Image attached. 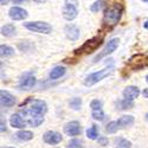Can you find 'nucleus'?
Here are the masks:
<instances>
[{
	"label": "nucleus",
	"mask_w": 148,
	"mask_h": 148,
	"mask_svg": "<svg viewBox=\"0 0 148 148\" xmlns=\"http://www.w3.org/2000/svg\"><path fill=\"white\" fill-rule=\"evenodd\" d=\"M90 108L91 110H98V109H102V102L100 100H92L90 102Z\"/></svg>",
	"instance_id": "31"
},
{
	"label": "nucleus",
	"mask_w": 148,
	"mask_h": 148,
	"mask_svg": "<svg viewBox=\"0 0 148 148\" xmlns=\"http://www.w3.org/2000/svg\"><path fill=\"white\" fill-rule=\"evenodd\" d=\"M3 148H14V147H3Z\"/></svg>",
	"instance_id": "42"
},
{
	"label": "nucleus",
	"mask_w": 148,
	"mask_h": 148,
	"mask_svg": "<svg viewBox=\"0 0 148 148\" xmlns=\"http://www.w3.org/2000/svg\"><path fill=\"white\" fill-rule=\"evenodd\" d=\"M119 148H120V147H119Z\"/></svg>",
	"instance_id": "43"
},
{
	"label": "nucleus",
	"mask_w": 148,
	"mask_h": 148,
	"mask_svg": "<svg viewBox=\"0 0 148 148\" xmlns=\"http://www.w3.org/2000/svg\"><path fill=\"white\" fill-rule=\"evenodd\" d=\"M34 3H37V4H42V3H45L46 0H33Z\"/></svg>",
	"instance_id": "37"
},
{
	"label": "nucleus",
	"mask_w": 148,
	"mask_h": 148,
	"mask_svg": "<svg viewBox=\"0 0 148 148\" xmlns=\"http://www.w3.org/2000/svg\"><path fill=\"white\" fill-rule=\"evenodd\" d=\"M116 107L117 109H121V110H125V109H130L134 107V102L130 101V100H126V98H123V100H120L116 102Z\"/></svg>",
	"instance_id": "22"
},
{
	"label": "nucleus",
	"mask_w": 148,
	"mask_h": 148,
	"mask_svg": "<svg viewBox=\"0 0 148 148\" xmlns=\"http://www.w3.org/2000/svg\"><path fill=\"white\" fill-rule=\"evenodd\" d=\"M91 116H92L95 120H97V121H103V120H104V117H106V115H104V113H103V110H102V109L92 110Z\"/></svg>",
	"instance_id": "30"
},
{
	"label": "nucleus",
	"mask_w": 148,
	"mask_h": 148,
	"mask_svg": "<svg viewBox=\"0 0 148 148\" xmlns=\"http://www.w3.org/2000/svg\"><path fill=\"white\" fill-rule=\"evenodd\" d=\"M16 136L20 141H30L33 139V133L30 130H20L16 134Z\"/></svg>",
	"instance_id": "20"
},
{
	"label": "nucleus",
	"mask_w": 148,
	"mask_h": 148,
	"mask_svg": "<svg viewBox=\"0 0 148 148\" xmlns=\"http://www.w3.org/2000/svg\"><path fill=\"white\" fill-rule=\"evenodd\" d=\"M119 43H120V40H119V38H113V39H110L108 43H107V45H106V47L103 49V50L98 53L95 58H94V62L95 63H97L98 60H101L102 58H104V57H107L108 55H110V53H113L116 49L119 47Z\"/></svg>",
	"instance_id": "8"
},
{
	"label": "nucleus",
	"mask_w": 148,
	"mask_h": 148,
	"mask_svg": "<svg viewBox=\"0 0 148 148\" xmlns=\"http://www.w3.org/2000/svg\"><path fill=\"white\" fill-rule=\"evenodd\" d=\"M0 55H1V57H11L14 55V49L3 44L0 46Z\"/></svg>",
	"instance_id": "23"
},
{
	"label": "nucleus",
	"mask_w": 148,
	"mask_h": 148,
	"mask_svg": "<svg viewBox=\"0 0 148 148\" xmlns=\"http://www.w3.org/2000/svg\"><path fill=\"white\" fill-rule=\"evenodd\" d=\"M123 97L126 98V100H130V101H134L135 98H138L139 95H140V90L138 87H135V85H129V87L125 88L123 90Z\"/></svg>",
	"instance_id": "16"
},
{
	"label": "nucleus",
	"mask_w": 148,
	"mask_h": 148,
	"mask_svg": "<svg viewBox=\"0 0 148 148\" xmlns=\"http://www.w3.org/2000/svg\"><path fill=\"white\" fill-rule=\"evenodd\" d=\"M65 71H66V69L64 66H55L50 71V75L49 76H50V79H58L62 76L65 75Z\"/></svg>",
	"instance_id": "19"
},
{
	"label": "nucleus",
	"mask_w": 148,
	"mask_h": 148,
	"mask_svg": "<svg viewBox=\"0 0 148 148\" xmlns=\"http://www.w3.org/2000/svg\"><path fill=\"white\" fill-rule=\"evenodd\" d=\"M66 38L70 40H77L79 38V29L75 25V24H68L64 29Z\"/></svg>",
	"instance_id": "14"
},
{
	"label": "nucleus",
	"mask_w": 148,
	"mask_h": 148,
	"mask_svg": "<svg viewBox=\"0 0 148 148\" xmlns=\"http://www.w3.org/2000/svg\"><path fill=\"white\" fill-rule=\"evenodd\" d=\"M24 26L32 32L43 33V34H49L52 31V26L45 21H29L24 24Z\"/></svg>",
	"instance_id": "5"
},
{
	"label": "nucleus",
	"mask_w": 148,
	"mask_h": 148,
	"mask_svg": "<svg viewBox=\"0 0 148 148\" xmlns=\"http://www.w3.org/2000/svg\"><path fill=\"white\" fill-rule=\"evenodd\" d=\"M25 109L33 114L44 116V114L47 112V104H46V102H44L42 100H31V101H29V106Z\"/></svg>",
	"instance_id": "6"
},
{
	"label": "nucleus",
	"mask_w": 148,
	"mask_h": 148,
	"mask_svg": "<svg viewBox=\"0 0 148 148\" xmlns=\"http://www.w3.org/2000/svg\"><path fill=\"white\" fill-rule=\"evenodd\" d=\"M10 125L13 128H18L21 129L26 126V121L23 119V116L20 114H13L10 117Z\"/></svg>",
	"instance_id": "17"
},
{
	"label": "nucleus",
	"mask_w": 148,
	"mask_h": 148,
	"mask_svg": "<svg viewBox=\"0 0 148 148\" xmlns=\"http://www.w3.org/2000/svg\"><path fill=\"white\" fill-rule=\"evenodd\" d=\"M146 81H147V83H148V75L146 76Z\"/></svg>",
	"instance_id": "39"
},
{
	"label": "nucleus",
	"mask_w": 148,
	"mask_h": 148,
	"mask_svg": "<svg viewBox=\"0 0 148 148\" xmlns=\"http://www.w3.org/2000/svg\"><path fill=\"white\" fill-rule=\"evenodd\" d=\"M87 136L90 140H96L98 139V128L96 125H92L88 130H87Z\"/></svg>",
	"instance_id": "25"
},
{
	"label": "nucleus",
	"mask_w": 148,
	"mask_h": 148,
	"mask_svg": "<svg viewBox=\"0 0 148 148\" xmlns=\"http://www.w3.org/2000/svg\"><path fill=\"white\" fill-rule=\"evenodd\" d=\"M0 102L3 107H13L16 104V97L6 90L0 91Z\"/></svg>",
	"instance_id": "13"
},
{
	"label": "nucleus",
	"mask_w": 148,
	"mask_h": 148,
	"mask_svg": "<svg viewBox=\"0 0 148 148\" xmlns=\"http://www.w3.org/2000/svg\"><path fill=\"white\" fill-rule=\"evenodd\" d=\"M6 130V122L4 121V119H1V128H0V132L4 133Z\"/></svg>",
	"instance_id": "33"
},
{
	"label": "nucleus",
	"mask_w": 148,
	"mask_h": 148,
	"mask_svg": "<svg viewBox=\"0 0 148 148\" xmlns=\"http://www.w3.org/2000/svg\"><path fill=\"white\" fill-rule=\"evenodd\" d=\"M1 34L5 37H13L16 36V27L12 24H6L1 27Z\"/></svg>",
	"instance_id": "21"
},
{
	"label": "nucleus",
	"mask_w": 148,
	"mask_h": 148,
	"mask_svg": "<svg viewBox=\"0 0 148 148\" xmlns=\"http://www.w3.org/2000/svg\"><path fill=\"white\" fill-rule=\"evenodd\" d=\"M119 128H120V126H119L117 121H112V122H109L107 125L106 132L109 133V134H114V133H116L119 130Z\"/></svg>",
	"instance_id": "26"
},
{
	"label": "nucleus",
	"mask_w": 148,
	"mask_h": 148,
	"mask_svg": "<svg viewBox=\"0 0 148 148\" xmlns=\"http://www.w3.org/2000/svg\"><path fill=\"white\" fill-rule=\"evenodd\" d=\"M62 134H59L58 132H53V130H47L46 133H44L43 135V141L47 145H58L62 141Z\"/></svg>",
	"instance_id": "11"
},
{
	"label": "nucleus",
	"mask_w": 148,
	"mask_h": 148,
	"mask_svg": "<svg viewBox=\"0 0 148 148\" xmlns=\"http://www.w3.org/2000/svg\"><path fill=\"white\" fill-rule=\"evenodd\" d=\"M115 143L116 146L121 147V148H130L132 147V142L126 140V139H123V138H119L115 140Z\"/></svg>",
	"instance_id": "27"
},
{
	"label": "nucleus",
	"mask_w": 148,
	"mask_h": 148,
	"mask_svg": "<svg viewBox=\"0 0 148 148\" xmlns=\"http://www.w3.org/2000/svg\"><path fill=\"white\" fill-rule=\"evenodd\" d=\"M142 95H143V97H146V98H148V88H146V89H143V91H142Z\"/></svg>",
	"instance_id": "34"
},
{
	"label": "nucleus",
	"mask_w": 148,
	"mask_h": 148,
	"mask_svg": "<svg viewBox=\"0 0 148 148\" xmlns=\"http://www.w3.org/2000/svg\"><path fill=\"white\" fill-rule=\"evenodd\" d=\"M97 142H98V145H100V146H107L108 143H109V140L106 138V136H100V138H98L97 139Z\"/></svg>",
	"instance_id": "32"
},
{
	"label": "nucleus",
	"mask_w": 148,
	"mask_h": 148,
	"mask_svg": "<svg viewBox=\"0 0 148 148\" xmlns=\"http://www.w3.org/2000/svg\"><path fill=\"white\" fill-rule=\"evenodd\" d=\"M146 119H147V121H148V113L146 114Z\"/></svg>",
	"instance_id": "40"
},
{
	"label": "nucleus",
	"mask_w": 148,
	"mask_h": 148,
	"mask_svg": "<svg viewBox=\"0 0 148 148\" xmlns=\"http://www.w3.org/2000/svg\"><path fill=\"white\" fill-rule=\"evenodd\" d=\"M36 77L34 76H31V75H26L24 76L21 79H20V83H19V89L21 90H30L32 89L34 85H36Z\"/></svg>",
	"instance_id": "15"
},
{
	"label": "nucleus",
	"mask_w": 148,
	"mask_h": 148,
	"mask_svg": "<svg viewBox=\"0 0 148 148\" xmlns=\"http://www.w3.org/2000/svg\"><path fill=\"white\" fill-rule=\"evenodd\" d=\"M78 14V0H65L63 7V17L64 19L71 21Z\"/></svg>",
	"instance_id": "4"
},
{
	"label": "nucleus",
	"mask_w": 148,
	"mask_h": 148,
	"mask_svg": "<svg viewBox=\"0 0 148 148\" xmlns=\"http://www.w3.org/2000/svg\"><path fill=\"white\" fill-rule=\"evenodd\" d=\"M142 1H145V3H147V4H148V0H142Z\"/></svg>",
	"instance_id": "41"
},
{
	"label": "nucleus",
	"mask_w": 148,
	"mask_h": 148,
	"mask_svg": "<svg viewBox=\"0 0 148 148\" xmlns=\"http://www.w3.org/2000/svg\"><path fill=\"white\" fill-rule=\"evenodd\" d=\"M8 1H10V0H0V4H1V5H6Z\"/></svg>",
	"instance_id": "36"
},
{
	"label": "nucleus",
	"mask_w": 148,
	"mask_h": 148,
	"mask_svg": "<svg viewBox=\"0 0 148 148\" xmlns=\"http://www.w3.org/2000/svg\"><path fill=\"white\" fill-rule=\"evenodd\" d=\"M25 0H13V3L14 4H20V3H24Z\"/></svg>",
	"instance_id": "38"
},
{
	"label": "nucleus",
	"mask_w": 148,
	"mask_h": 148,
	"mask_svg": "<svg viewBox=\"0 0 148 148\" xmlns=\"http://www.w3.org/2000/svg\"><path fill=\"white\" fill-rule=\"evenodd\" d=\"M70 107L73 109V110H79L81 107H82V100L79 97H75V98H72V100L69 102Z\"/></svg>",
	"instance_id": "28"
},
{
	"label": "nucleus",
	"mask_w": 148,
	"mask_h": 148,
	"mask_svg": "<svg viewBox=\"0 0 148 148\" xmlns=\"http://www.w3.org/2000/svg\"><path fill=\"white\" fill-rule=\"evenodd\" d=\"M123 13V7L120 4H114L112 6H109L103 16V27L107 30H112L115 27Z\"/></svg>",
	"instance_id": "1"
},
{
	"label": "nucleus",
	"mask_w": 148,
	"mask_h": 148,
	"mask_svg": "<svg viewBox=\"0 0 148 148\" xmlns=\"http://www.w3.org/2000/svg\"><path fill=\"white\" fill-rule=\"evenodd\" d=\"M23 115H24V117L26 119V120H25L26 123H29L31 127H38V126H40L42 123L44 122V117H43V115L33 114V113L29 112V110H26V109H24Z\"/></svg>",
	"instance_id": "9"
},
{
	"label": "nucleus",
	"mask_w": 148,
	"mask_h": 148,
	"mask_svg": "<svg viewBox=\"0 0 148 148\" xmlns=\"http://www.w3.org/2000/svg\"><path fill=\"white\" fill-rule=\"evenodd\" d=\"M106 7V0H96L94 4H91L90 6V11L96 13V12H100Z\"/></svg>",
	"instance_id": "24"
},
{
	"label": "nucleus",
	"mask_w": 148,
	"mask_h": 148,
	"mask_svg": "<svg viewBox=\"0 0 148 148\" xmlns=\"http://www.w3.org/2000/svg\"><path fill=\"white\" fill-rule=\"evenodd\" d=\"M120 128H127L134 125V116L132 115H123L117 120Z\"/></svg>",
	"instance_id": "18"
},
{
	"label": "nucleus",
	"mask_w": 148,
	"mask_h": 148,
	"mask_svg": "<svg viewBox=\"0 0 148 148\" xmlns=\"http://www.w3.org/2000/svg\"><path fill=\"white\" fill-rule=\"evenodd\" d=\"M64 133L69 136H77L82 133V127L79 125V122L77 121H71L68 122L64 126Z\"/></svg>",
	"instance_id": "10"
},
{
	"label": "nucleus",
	"mask_w": 148,
	"mask_h": 148,
	"mask_svg": "<svg viewBox=\"0 0 148 148\" xmlns=\"http://www.w3.org/2000/svg\"><path fill=\"white\" fill-rule=\"evenodd\" d=\"M147 65H148V56L142 53L135 55L128 60V66L132 70H140Z\"/></svg>",
	"instance_id": "7"
},
{
	"label": "nucleus",
	"mask_w": 148,
	"mask_h": 148,
	"mask_svg": "<svg viewBox=\"0 0 148 148\" xmlns=\"http://www.w3.org/2000/svg\"><path fill=\"white\" fill-rule=\"evenodd\" d=\"M114 71V66L113 65H109V66H106L104 69L100 70V71H96V72H92L90 75H88L84 79V85L85 87H92L96 83H98L100 81H102L103 78H106L107 76H109L110 73Z\"/></svg>",
	"instance_id": "3"
},
{
	"label": "nucleus",
	"mask_w": 148,
	"mask_h": 148,
	"mask_svg": "<svg viewBox=\"0 0 148 148\" xmlns=\"http://www.w3.org/2000/svg\"><path fill=\"white\" fill-rule=\"evenodd\" d=\"M103 39H104V34L95 36V37H92V38L88 39L82 46H79L78 49H76L75 53L76 55H89V53L96 51L97 49L102 45Z\"/></svg>",
	"instance_id": "2"
},
{
	"label": "nucleus",
	"mask_w": 148,
	"mask_h": 148,
	"mask_svg": "<svg viewBox=\"0 0 148 148\" xmlns=\"http://www.w3.org/2000/svg\"><path fill=\"white\" fill-rule=\"evenodd\" d=\"M8 16H10L11 19H13V20H24V19L27 18L29 13H27L26 10L18 7V6H13V7L10 8Z\"/></svg>",
	"instance_id": "12"
},
{
	"label": "nucleus",
	"mask_w": 148,
	"mask_h": 148,
	"mask_svg": "<svg viewBox=\"0 0 148 148\" xmlns=\"http://www.w3.org/2000/svg\"><path fill=\"white\" fill-rule=\"evenodd\" d=\"M143 27L148 30V18H147V19L145 20V23H143Z\"/></svg>",
	"instance_id": "35"
},
{
	"label": "nucleus",
	"mask_w": 148,
	"mask_h": 148,
	"mask_svg": "<svg viewBox=\"0 0 148 148\" xmlns=\"http://www.w3.org/2000/svg\"><path fill=\"white\" fill-rule=\"evenodd\" d=\"M66 148H83V143L78 139H72L68 142Z\"/></svg>",
	"instance_id": "29"
}]
</instances>
